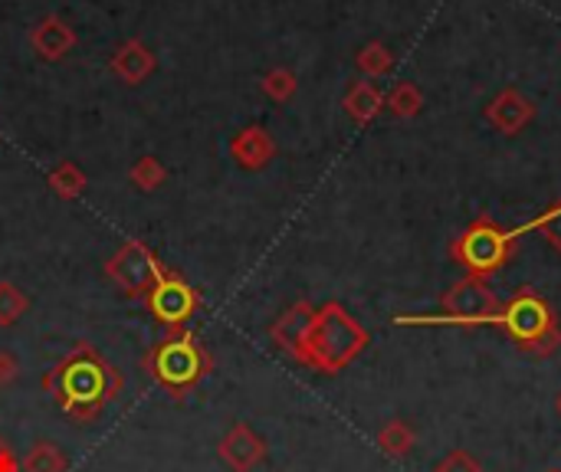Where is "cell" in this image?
Instances as JSON below:
<instances>
[{
  "mask_svg": "<svg viewBox=\"0 0 561 472\" xmlns=\"http://www.w3.org/2000/svg\"><path fill=\"white\" fill-rule=\"evenodd\" d=\"M141 302H145L148 315L154 322H161L164 329L187 325L201 312V306H204L201 292L181 273H174V269H164V276L148 289V296Z\"/></svg>",
  "mask_w": 561,
  "mask_h": 472,
  "instance_id": "cell-8",
  "label": "cell"
},
{
  "mask_svg": "<svg viewBox=\"0 0 561 472\" xmlns=\"http://www.w3.org/2000/svg\"><path fill=\"white\" fill-rule=\"evenodd\" d=\"M526 230H539V233L549 240V246L561 253V200L559 204H552L549 210H542V214H539L536 220H529L526 227H519V233H526Z\"/></svg>",
  "mask_w": 561,
  "mask_h": 472,
  "instance_id": "cell-24",
  "label": "cell"
},
{
  "mask_svg": "<svg viewBox=\"0 0 561 472\" xmlns=\"http://www.w3.org/2000/svg\"><path fill=\"white\" fill-rule=\"evenodd\" d=\"M378 447H381V453L385 457H391V460H404L411 450H414V444H417V434H414V427L411 424H404V421H388L381 430H378Z\"/></svg>",
  "mask_w": 561,
  "mask_h": 472,
  "instance_id": "cell-16",
  "label": "cell"
},
{
  "mask_svg": "<svg viewBox=\"0 0 561 472\" xmlns=\"http://www.w3.org/2000/svg\"><path fill=\"white\" fill-rule=\"evenodd\" d=\"M154 66H158V59H154V53H151L141 39H125V43L115 49V56H112V72H115L122 82H128V85L145 82V79L154 72Z\"/></svg>",
  "mask_w": 561,
  "mask_h": 472,
  "instance_id": "cell-13",
  "label": "cell"
},
{
  "mask_svg": "<svg viewBox=\"0 0 561 472\" xmlns=\"http://www.w3.org/2000/svg\"><path fill=\"white\" fill-rule=\"evenodd\" d=\"M20 378V358L10 348H0V391Z\"/></svg>",
  "mask_w": 561,
  "mask_h": 472,
  "instance_id": "cell-26",
  "label": "cell"
},
{
  "mask_svg": "<svg viewBox=\"0 0 561 472\" xmlns=\"http://www.w3.org/2000/svg\"><path fill=\"white\" fill-rule=\"evenodd\" d=\"M49 187H53V194L56 197H62V200H76V197H82V191H85V184H89V177H85V171L79 168V164H72V161H59L53 171H49Z\"/></svg>",
  "mask_w": 561,
  "mask_h": 472,
  "instance_id": "cell-19",
  "label": "cell"
},
{
  "mask_svg": "<svg viewBox=\"0 0 561 472\" xmlns=\"http://www.w3.org/2000/svg\"><path fill=\"white\" fill-rule=\"evenodd\" d=\"M26 312H30V296L16 283L0 279V329H13Z\"/></svg>",
  "mask_w": 561,
  "mask_h": 472,
  "instance_id": "cell-20",
  "label": "cell"
},
{
  "mask_svg": "<svg viewBox=\"0 0 561 472\" xmlns=\"http://www.w3.org/2000/svg\"><path fill=\"white\" fill-rule=\"evenodd\" d=\"M266 453H270L266 440L243 421L233 424L217 444V457L230 472H253L266 463Z\"/></svg>",
  "mask_w": 561,
  "mask_h": 472,
  "instance_id": "cell-9",
  "label": "cell"
},
{
  "mask_svg": "<svg viewBox=\"0 0 561 472\" xmlns=\"http://www.w3.org/2000/svg\"><path fill=\"white\" fill-rule=\"evenodd\" d=\"M434 472H483V467L470 450H450Z\"/></svg>",
  "mask_w": 561,
  "mask_h": 472,
  "instance_id": "cell-25",
  "label": "cell"
},
{
  "mask_svg": "<svg viewBox=\"0 0 561 472\" xmlns=\"http://www.w3.org/2000/svg\"><path fill=\"white\" fill-rule=\"evenodd\" d=\"M141 371L171 398L184 401L201 388V381L214 371V355L210 348L187 329H168L145 355H141Z\"/></svg>",
  "mask_w": 561,
  "mask_h": 472,
  "instance_id": "cell-2",
  "label": "cell"
},
{
  "mask_svg": "<svg viewBox=\"0 0 561 472\" xmlns=\"http://www.w3.org/2000/svg\"><path fill=\"white\" fill-rule=\"evenodd\" d=\"M536 102L526 99L519 89H503L500 95H493V102L486 105V122L500 131V135H519L533 118H536Z\"/></svg>",
  "mask_w": 561,
  "mask_h": 472,
  "instance_id": "cell-10",
  "label": "cell"
},
{
  "mask_svg": "<svg viewBox=\"0 0 561 472\" xmlns=\"http://www.w3.org/2000/svg\"><path fill=\"white\" fill-rule=\"evenodd\" d=\"M549 472H559V470H549Z\"/></svg>",
  "mask_w": 561,
  "mask_h": 472,
  "instance_id": "cell-29",
  "label": "cell"
},
{
  "mask_svg": "<svg viewBox=\"0 0 561 472\" xmlns=\"http://www.w3.org/2000/svg\"><path fill=\"white\" fill-rule=\"evenodd\" d=\"M76 46V33H72V26L66 23V20H59V16H46V20H39L36 23V30H33V49L43 56V59H62L69 49Z\"/></svg>",
  "mask_w": 561,
  "mask_h": 472,
  "instance_id": "cell-14",
  "label": "cell"
},
{
  "mask_svg": "<svg viewBox=\"0 0 561 472\" xmlns=\"http://www.w3.org/2000/svg\"><path fill=\"white\" fill-rule=\"evenodd\" d=\"M368 329L342 302H325L312 315V325L299 352V365L319 375H339L368 348Z\"/></svg>",
  "mask_w": 561,
  "mask_h": 472,
  "instance_id": "cell-3",
  "label": "cell"
},
{
  "mask_svg": "<svg viewBox=\"0 0 561 472\" xmlns=\"http://www.w3.org/2000/svg\"><path fill=\"white\" fill-rule=\"evenodd\" d=\"M519 230H503L493 217L480 214L467 230H460L450 243V260L467 269V276L490 279L500 273L519 250Z\"/></svg>",
  "mask_w": 561,
  "mask_h": 472,
  "instance_id": "cell-5",
  "label": "cell"
},
{
  "mask_svg": "<svg viewBox=\"0 0 561 472\" xmlns=\"http://www.w3.org/2000/svg\"><path fill=\"white\" fill-rule=\"evenodd\" d=\"M312 315H316V306H312V302H306V299L293 302V306L270 325V342H273L283 355H289L293 361H299V352H302L306 332H309V325H312Z\"/></svg>",
  "mask_w": 561,
  "mask_h": 472,
  "instance_id": "cell-11",
  "label": "cell"
},
{
  "mask_svg": "<svg viewBox=\"0 0 561 472\" xmlns=\"http://www.w3.org/2000/svg\"><path fill=\"white\" fill-rule=\"evenodd\" d=\"M385 108H388L391 115H398V118H417L421 108H424V92H421V85L411 82V79L398 82V85L385 95Z\"/></svg>",
  "mask_w": 561,
  "mask_h": 472,
  "instance_id": "cell-18",
  "label": "cell"
},
{
  "mask_svg": "<svg viewBox=\"0 0 561 472\" xmlns=\"http://www.w3.org/2000/svg\"><path fill=\"white\" fill-rule=\"evenodd\" d=\"M490 325H496L519 352L533 358H552L561 348L559 315L533 286H519L506 302H500V312L490 319Z\"/></svg>",
  "mask_w": 561,
  "mask_h": 472,
  "instance_id": "cell-4",
  "label": "cell"
},
{
  "mask_svg": "<svg viewBox=\"0 0 561 472\" xmlns=\"http://www.w3.org/2000/svg\"><path fill=\"white\" fill-rule=\"evenodd\" d=\"M20 470L23 472H69V457L49 444V440H39L26 450V457L20 460Z\"/></svg>",
  "mask_w": 561,
  "mask_h": 472,
  "instance_id": "cell-17",
  "label": "cell"
},
{
  "mask_svg": "<svg viewBox=\"0 0 561 472\" xmlns=\"http://www.w3.org/2000/svg\"><path fill=\"white\" fill-rule=\"evenodd\" d=\"M43 391L69 421L92 424L112 401H118L125 378L89 342H79L43 375Z\"/></svg>",
  "mask_w": 561,
  "mask_h": 472,
  "instance_id": "cell-1",
  "label": "cell"
},
{
  "mask_svg": "<svg viewBox=\"0 0 561 472\" xmlns=\"http://www.w3.org/2000/svg\"><path fill=\"white\" fill-rule=\"evenodd\" d=\"M128 181H131L138 191L151 194V191H158V187L168 181V168H164L158 158L145 154V158H138V161L131 164V171H128Z\"/></svg>",
  "mask_w": 561,
  "mask_h": 472,
  "instance_id": "cell-22",
  "label": "cell"
},
{
  "mask_svg": "<svg viewBox=\"0 0 561 472\" xmlns=\"http://www.w3.org/2000/svg\"><path fill=\"white\" fill-rule=\"evenodd\" d=\"M444 315H401L398 325H460V329H480L490 325V319L500 312V299L480 276H463L440 296Z\"/></svg>",
  "mask_w": 561,
  "mask_h": 472,
  "instance_id": "cell-6",
  "label": "cell"
},
{
  "mask_svg": "<svg viewBox=\"0 0 561 472\" xmlns=\"http://www.w3.org/2000/svg\"><path fill=\"white\" fill-rule=\"evenodd\" d=\"M556 411H559V417H561V394H559V401H556Z\"/></svg>",
  "mask_w": 561,
  "mask_h": 472,
  "instance_id": "cell-28",
  "label": "cell"
},
{
  "mask_svg": "<svg viewBox=\"0 0 561 472\" xmlns=\"http://www.w3.org/2000/svg\"><path fill=\"white\" fill-rule=\"evenodd\" d=\"M263 92L273 99V102H289L293 95H296V89H299V79H296V72L293 69H286V66H276V69H270L266 76H263Z\"/></svg>",
  "mask_w": 561,
  "mask_h": 472,
  "instance_id": "cell-23",
  "label": "cell"
},
{
  "mask_svg": "<svg viewBox=\"0 0 561 472\" xmlns=\"http://www.w3.org/2000/svg\"><path fill=\"white\" fill-rule=\"evenodd\" d=\"M355 66H358V72L362 76H368V79H381V76H388L391 69H394V53L385 46V43H368V46H362V53L355 56Z\"/></svg>",
  "mask_w": 561,
  "mask_h": 472,
  "instance_id": "cell-21",
  "label": "cell"
},
{
  "mask_svg": "<svg viewBox=\"0 0 561 472\" xmlns=\"http://www.w3.org/2000/svg\"><path fill=\"white\" fill-rule=\"evenodd\" d=\"M230 154L243 171H263L273 158H276V141L266 128L260 125H247L243 131H237V138L230 141Z\"/></svg>",
  "mask_w": 561,
  "mask_h": 472,
  "instance_id": "cell-12",
  "label": "cell"
},
{
  "mask_svg": "<svg viewBox=\"0 0 561 472\" xmlns=\"http://www.w3.org/2000/svg\"><path fill=\"white\" fill-rule=\"evenodd\" d=\"M345 112L355 125H371L381 112H385V95L371 79H358L352 82V89L345 92Z\"/></svg>",
  "mask_w": 561,
  "mask_h": 472,
  "instance_id": "cell-15",
  "label": "cell"
},
{
  "mask_svg": "<svg viewBox=\"0 0 561 472\" xmlns=\"http://www.w3.org/2000/svg\"><path fill=\"white\" fill-rule=\"evenodd\" d=\"M164 269L168 266L141 240H125L105 263V276L128 299H145L148 289L164 276Z\"/></svg>",
  "mask_w": 561,
  "mask_h": 472,
  "instance_id": "cell-7",
  "label": "cell"
},
{
  "mask_svg": "<svg viewBox=\"0 0 561 472\" xmlns=\"http://www.w3.org/2000/svg\"><path fill=\"white\" fill-rule=\"evenodd\" d=\"M0 472H23L20 470V460L13 453V447L0 437Z\"/></svg>",
  "mask_w": 561,
  "mask_h": 472,
  "instance_id": "cell-27",
  "label": "cell"
}]
</instances>
